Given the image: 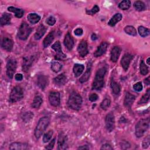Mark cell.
Listing matches in <instances>:
<instances>
[{
    "mask_svg": "<svg viewBox=\"0 0 150 150\" xmlns=\"http://www.w3.org/2000/svg\"><path fill=\"white\" fill-rule=\"evenodd\" d=\"M99 10H100L99 7H98L97 5H94V6L91 9H90V10H87L86 12H87V13L88 14V15H94L95 13H96L97 12H98L99 11Z\"/></svg>",
    "mask_w": 150,
    "mask_h": 150,
    "instance_id": "obj_43",
    "label": "cell"
},
{
    "mask_svg": "<svg viewBox=\"0 0 150 150\" xmlns=\"http://www.w3.org/2000/svg\"><path fill=\"white\" fill-rule=\"evenodd\" d=\"M23 97V91L19 86L14 87L10 93L9 101L11 103H16L20 101Z\"/></svg>",
    "mask_w": 150,
    "mask_h": 150,
    "instance_id": "obj_6",
    "label": "cell"
},
{
    "mask_svg": "<svg viewBox=\"0 0 150 150\" xmlns=\"http://www.w3.org/2000/svg\"><path fill=\"white\" fill-rule=\"evenodd\" d=\"M108 46V44L106 42H102L98 46L97 50L95 51V52L94 53V56L96 57H100V56H102L103 54H104L105 53V52L107 51Z\"/></svg>",
    "mask_w": 150,
    "mask_h": 150,
    "instance_id": "obj_14",
    "label": "cell"
},
{
    "mask_svg": "<svg viewBox=\"0 0 150 150\" xmlns=\"http://www.w3.org/2000/svg\"><path fill=\"white\" fill-rule=\"evenodd\" d=\"M149 126V118L140 120L135 125V135L138 138L142 137Z\"/></svg>",
    "mask_w": 150,
    "mask_h": 150,
    "instance_id": "obj_3",
    "label": "cell"
},
{
    "mask_svg": "<svg viewBox=\"0 0 150 150\" xmlns=\"http://www.w3.org/2000/svg\"><path fill=\"white\" fill-rule=\"evenodd\" d=\"M9 148L12 150H24L28 149L29 148V145L25 143L13 142L9 145Z\"/></svg>",
    "mask_w": 150,
    "mask_h": 150,
    "instance_id": "obj_19",
    "label": "cell"
},
{
    "mask_svg": "<svg viewBox=\"0 0 150 150\" xmlns=\"http://www.w3.org/2000/svg\"><path fill=\"white\" fill-rule=\"evenodd\" d=\"M15 79L16 81H21L23 79V75L21 73H18L15 76Z\"/></svg>",
    "mask_w": 150,
    "mask_h": 150,
    "instance_id": "obj_52",
    "label": "cell"
},
{
    "mask_svg": "<svg viewBox=\"0 0 150 150\" xmlns=\"http://www.w3.org/2000/svg\"><path fill=\"white\" fill-rule=\"evenodd\" d=\"M121 49L118 46H114L111 51V54H110V58L111 60L113 62H116L120 55Z\"/></svg>",
    "mask_w": 150,
    "mask_h": 150,
    "instance_id": "obj_17",
    "label": "cell"
},
{
    "mask_svg": "<svg viewBox=\"0 0 150 150\" xmlns=\"http://www.w3.org/2000/svg\"><path fill=\"white\" fill-rule=\"evenodd\" d=\"M77 52L80 56L83 57H85L88 53V50L87 48V44L86 40H82L78 45Z\"/></svg>",
    "mask_w": 150,
    "mask_h": 150,
    "instance_id": "obj_11",
    "label": "cell"
},
{
    "mask_svg": "<svg viewBox=\"0 0 150 150\" xmlns=\"http://www.w3.org/2000/svg\"><path fill=\"white\" fill-rule=\"evenodd\" d=\"M28 21L32 24L37 23L40 19V16L35 13H30L27 16Z\"/></svg>",
    "mask_w": 150,
    "mask_h": 150,
    "instance_id": "obj_27",
    "label": "cell"
},
{
    "mask_svg": "<svg viewBox=\"0 0 150 150\" xmlns=\"http://www.w3.org/2000/svg\"><path fill=\"white\" fill-rule=\"evenodd\" d=\"M133 88L138 92L141 91L143 88V86H142L141 82L139 81V82H137L135 84H134L133 86Z\"/></svg>",
    "mask_w": 150,
    "mask_h": 150,
    "instance_id": "obj_44",
    "label": "cell"
},
{
    "mask_svg": "<svg viewBox=\"0 0 150 150\" xmlns=\"http://www.w3.org/2000/svg\"><path fill=\"white\" fill-rule=\"evenodd\" d=\"M111 104V100L109 98L106 97L105 98L102 102L100 104V107L101 108L104 110H106L107 109H108V108L110 107Z\"/></svg>",
    "mask_w": 150,
    "mask_h": 150,
    "instance_id": "obj_39",
    "label": "cell"
},
{
    "mask_svg": "<svg viewBox=\"0 0 150 150\" xmlns=\"http://www.w3.org/2000/svg\"><path fill=\"white\" fill-rule=\"evenodd\" d=\"M33 57H25L23 59V65H22V69L24 71H27L29 69L30 67L31 66L32 62H33Z\"/></svg>",
    "mask_w": 150,
    "mask_h": 150,
    "instance_id": "obj_22",
    "label": "cell"
},
{
    "mask_svg": "<svg viewBox=\"0 0 150 150\" xmlns=\"http://www.w3.org/2000/svg\"><path fill=\"white\" fill-rule=\"evenodd\" d=\"M54 144H55V138H53L50 142V143L45 147V149H52L54 147Z\"/></svg>",
    "mask_w": 150,
    "mask_h": 150,
    "instance_id": "obj_48",
    "label": "cell"
},
{
    "mask_svg": "<svg viewBox=\"0 0 150 150\" xmlns=\"http://www.w3.org/2000/svg\"><path fill=\"white\" fill-rule=\"evenodd\" d=\"M105 128L108 132H111L115 128V118L112 112L107 114L105 118Z\"/></svg>",
    "mask_w": 150,
    "mask_h": 150,
    "instance_id": "obj_8",
    "label": "cell"
},
{
    "mask_svg": "<svg viewBox=\"0 0 150 150\" xmlns=\"http://www.w3.org/2000/svg\"><path fill=\"white\" fill-rule=\"evenodd\" d=\"M91 38L92 40H96V39H97V36H96V33H93V34L91 35Z\"/></svg>",
    "mask_w": 150,
    "mask_h": 150,
    "instance_id": "obj_55",
    "label": "cell"
},
{
    "mask_svg": "<svg viewBox=\"0 0 150 150\" xmlns=\"http://www.w3.org/2000/svg\"><path fill=\"white\" fill-rule=\"evenodd\" d=\"M91 64L88 63L85 73L83 74V75L80 79V83H85L86 81H87L88 80V79L90 78V74H91Z\"/></svg>",
    "mask_w": 150,
    "mask_h": 150,
    "instance_id": "obj_24",
    "label": "cell"
},
{
    "mask_svg": "<svg viewBox=\"0 0 150 150\" xmlns=\"http://www.w3.org/2000/svg\"><path fill=\"white\" fill-rule=\"evenodd\" d=\"M11 15L8 13H5L2 15L0 19V23L1 25H6L11 23Z\"/></svg>",
    "mask_w": 150,
    "mask_h": 150,
    "instance_id": "obj_29",
    "label": "cell"
},
{
    "mask_svg": "<svg viewBox=\"0 0 150 150\" xmlns=\"http://www.w3.org/2000/svg\"><path fill=\"white\" fill-rule=\"evenodd\" d=\"M98 96L96 93H92L89 96V100L91 102H94V101H97L98 100Z\"/></svg>",
    "mask_w": 150,
    "mask_h": 150,
    "instance_id": "obj_47",
    "label": "cell"
},
{
    "mask_svg": "<svg viewBox=\"0 0 150 150\" xmlns=\"http://www.w3.org/2000/svg\"><path fill=\"white\" fill-rule=\"evenodd\" d=\"M43 100L40 96H36L35 97L33 103L32 104V107L34 108H38L40 107L41 104H42Z\"/></svg>",
    "mask_w": 150,
    "mask_h": 150,
    "instance_id": "obj_32",
    "label": "cell"
},
{
    "mask_svg": "<svg viewBox=\"0 0 150 150\" xmlns=\"http://www.w3.org/2000/svg\"><path fill=\"white\" fill-rule=\"evenodd\" d=\"M131 6V1L129 0H124L122 1L119 4L118 7L123 11L128 10Z\"/></svg>",
    "mask_w": 150,
    "mask_h": 150,
    "instance_id": "obj_33",
    "label": "cell"
},
{
    "mask_svg": "<svg viewBox=\"0 0 150 150\" xmlns=\"http://www.w3.org/2000/svg\"><path fill=\"white\" fill-rule=\"evenodd\" d=\"M89 149V147H88L87 145H83V146H79L78 148V149Z\"/></svg>",
    "mask_w": 150,
    "mask_h": 150,
    "instance_id": "obj_53",
    "label": "cell"
},
{
    "mask_svg": "<svg viewBox=\"0 0 150 150\" xmlns=\"http://www.w3.org/2000/svg\"><path fill=\"white\" fill-rule=\"evenodd\" d=\"M53 132L52 130H49L47 132L45 133L43 135V142L46 143V142H49V141H50V139L52 138V137L53 135Z\"/></svg>",
    "mask_w": 150,
    "mask_h": 150,
    "instance_id": "obj_42",
    "label": "cell"
},
{
    "mask_svg": "<svg viewBox=\"0 0 150 150\" xmlns=\"http://www.w3.org/2000/svg\"><path fill=\"white\" fill-rule=\"evenodd\" d=\"M74 34L76 35V36H80L81 35H82L83 33V29L81 28H77L75 30H74Z\"/></svg>",
    "mask_w": 150,
    "mask_h": 150,
    "instance_id": "obj_50",
    "label": "cell"
},
{
    "mask_svg": "<svg viewBox=\"0 0 150 150\" xmlns=\"http://www.w3.org/2000/svg\"><path fill=\"white\" fill-rule=\"evenodd\" d=\"M84 69V67L83 64H77V63L75 64L74 65L73 69L74 76L76 77L80 76L81 74V73H83Z\"/></svg>",
    "mask_w": 150,
    "mask_h": 150,
    "instance_id": "obj_28",
    "label": "cell"
},
{
    "mask_svg": "<svg viewBox=\"0 0 150 150\" xmlns=\"http://www.w3.org/2000/svg\"><path fill=\"white\" fill-rule=\"evenodd\" d=\"M74 40L69 32L65 35L64 39V45L69 50H71L74 46Z\"/></svg>",
    "mask_w": 150,
    "mask_h": 150,
    "instance_id": "obj_16",
    "label": "cell"
},
{
    "mask_svg": "<svg viewBox=\"0 0 150 150\" xmlns=\"http://www.w3.org/2000/svg\"><path fill=\"white\" fill-rule=\"evenodd\" d=\"M140 73L142 75H146L148 73V67L146 66V64H145L144 60H141L140 62Z\"/></svg>",
    "mask_w": 150,
    "mask_h": 150,
    "instance_id": "obj_40",
    "label": "cell"
},
{
    "mask_svg": "<svg viewBox=\"0 0 150 150\" xmlns=\"http://www.w3.org/2000/svg\"><path fill=\"white\" fill-rule=\"evenodd\" d=\"M54 38V32L52 31L49 33V34L46 36L43 41V46L44 48L47 47L51 43L53 42Z\"/></svg>",
    "mask_w": 150,
    "mask_h": 150,
    "instance_id": "obj_23",
    "label": "cell"
},
{
    "mask_svg": "<svg viewBox=\"0 0 150 150\" xmlns=\"http://www.w3.org/2000/svg\"><path fill=\"white\" fill-rule=\"evenodd\" d=\"M31 32L32 28L28 25V24L26 22H23L18 29V36L21 40H25L28 39Z\"/></svg>",
    "mask_w": 150,
    "mask_h": 150,
    "instance_id": "obj_5",
    "label": "cell"
},
{
    "mask_svg": "<svg viewBox=\"0 0 150 150\" xmlns=\"http://www.w3.org/2000/svg\"><path fill=\"white\" fill-rule=\"evenodd\" d=\"M66 76L64 75V73H62L53 79V82L56 86H62L66 83Z\"/></svg>",
    "mask_w": 150,
    "mask_h": 150,
    "instance_id": "obj_20",
    "label": "cell"
},
{
    "mask_svg": "<svg viewBox=\"0 0 150 150\" xmlns=\"http://www.w3.org/2000/svg\"><path fill=\"white\" fill-rule=\"evenodd\" d=\"M149 59H150V58L148 57V58L147 59V60H146V62H147V64H148V65L149 64Z\"/></svg>",
    "mask_w": 150,
    "mask_h": 150,
    "instance_id": "obj_56",
    "label": "cell"
},
{
    "mask_svg": "<svg viewBox=\"0 0 150 150\" xmlns=\"http://www.w3.org/2000/svg\"><path fill=\"white\" fill-rule=\"evenodd\" d=\"M67 138L66 135H65L63 133H60L59 135L57 145L58 149H66L67 148Z\"/></svg>",
    "mask_w": 150,
    "mask_h": 150,
    "instance_id": "obj_10",
    "label": "cell"
},
{
    "mask_svg": "<svg viewBox=\"0 0 150 150\" xmlns=\"http://www.w3.org/2000/svg\"><path fill=\"white\" fill-rule=\"evenodd\" d=\"M16 61L14 58L11 57L6 63V74L9 79H12L16 69Z\"/></svg>",
    "mask_w": 150,
    "mask_h": 150,
    "instance_id": "obj_7",
    "label": "cell"
},
{
    "mask_svg": "<svg viewBox=\"0 0 150 150\" xmlns=\"http://www.w3.org/2000/svg\"><path fill=\"white\" fill-rule=\"evenodd\" d=\"M122 16L120 13H115L108 22V25H110V26H115L118 22H120L122 19Z\"/></svg>",
    "mask_w": 150,
    "mask_h": 150,
    "instance_id": "obj_25",
    "label": "cell"
},
{
    "mask_svg": "<svg viewBox=\"0 0 150 150\" xmlns=\"http://www.w3.org/2000/svg\"><path fill=\"white\" fill-rule=\"evenodd\" d=\"M135 97L134 95L127 92L124 97V105L126 107L131 108L133 103L135 101Z\"/></svg>",
    "mask_w": 150,
    "mask_h": 150,
    "instance_id": "obj_18",
    "label": "cell"
},
{
    "mask_svg": "<svg viewBox=\"0 0 150 150\" xmlns=\"http://www.w3.org/2000/svg\"><path fill=\"white\" fill-rule=\"evenodd\" d=\"M144 82L146 85H149L150 83V80H149V77H148L144 80Z\"/></svg>",
    "mask_w": 150,
    "mask_h": 150,
    "instance_id": "obj_54",
    "label": "cell"
},
{
    "mask_svg": "<svg viewBox=\"0 0 150 150\" xmlns=\"http://www.w3.org/2000/svg\"><path fill=\"white\" fill-rule=\"evenodd\" d=\"M52 48L57 52V54H62V46L60 42L59 41L56 42L54 44L52 45Z\"/></svg>",
    "mask_w": 150,
    "mask_h": 150,
    "instance_id": "obj_41",
    "label": "cell"
},
{
    "mask_svg": "<svg viewBox=\"0 0 150 150\" xmlns=\"http://www.w3.org/2000/svg\"><path fill=\"white\" fill-rule=\"evenodd\" d=\"M82 98L80 94L76 92H73L69 96L67 105L69 108L74 110L80 109L82 104Z\"/></svg>",
    "mask_w": 150,
    "mask_h": 150,
    "instance_id": "obj_2",
    "label": "cell"
},
{
    "mask_svg": "<svg viewBox=\"0 0 150 150\" xmlns=\"http://www.w3.org/2000/svg\"><path fill=\"white\" fill-rule=\"evenodd\" d=\"M46 23L50 25V26H53L56 23V19L54 16H50L49 17H48L46 21Z\"/></svg>",
    "mask_w": 150,
    "mask_h": 150,
    "instance_id": "obj_45",
    "label": "cell"
},
{
    "mask_svg": "<svg viewBox=\"0 0 150 150\" xmlns=\"http://www.w3.org/2000/svg\"><path fill=\"white\" fill-rule=\"evenodd\" d=\"M100 149H106V150H112L113 148L108 144H105L102 145Z\"/></svg>",
    "mask_w": 150,
    "mask_h": 150,
    "instance_id": "obj_49",
    "label": "cell"
},
{
    "mask_svg": "<svg viewBox=\"0 0 150 150\" xmlns=\"http://www.w3.org/2000/svg\"><path fill=\"white\" fill-rule=\"evenodd\" d=\"M149 145V137L148 135L142 142V148L144 149L147 148Z\"/></svg>",
    "mask_w": 150,
    "mask_h": 150,
    "instance_id": "obj_46",
    "label": "cell"
},
{
    "mask_svg": "<svg viewBox=\"0 0 150 150\" xmlns=\"http://www.w3.org/2000/svg\"><path fill=\"white\" fill-rule=\"evenodd\" d=\"M106 72L107 69L105 67H102L98 69L93 82L92 90H100L103 87L104 84V77Z\"/></svg>",
    "mask_w": 150,
    "mask_h": 150,
    "instance_id": "obj_1",
    "label": "cell"
},
{
    "mask_svg": "<svg viewBox=\"0 0 150 150\" xmlns=\"http://www.w3.org/2000/svg\"><path fill=\"white\" fill-rule=\"evenodd\" d=\"M33 113L31 111H27L23 114L22 118L25 122H29L33 118Z\"/></svg>",
    "mask_w": 150,
    "mask_h": 150,
    "instance_id": "obj_36",
    "label": "cell"
},
{
    "mask_svg": "<svg viewBox=\"0 0 150 150\" xmlns=\"http://www.w3.org/2000/svg\"><path fill=\"white\" fill-rule=\"evenodd\" d=\"M133 5L135 9L138 11H142L145 9V5L142 1H135Z\"/></svg>",
    "mask_w": 150,
    "mask_h": 150,
    "instance_id": "obj_34",
    "label": "cell"
},
{
    "mask_svg": "<svg viewBox=\"0 0 150 150\" xmlns=\"http://www.w3.org/2000/svg\"><path fill=\"white\" fill-rule=\"evenodd\" d=\"M13 42L12 39L8 38H4L1 42V47L8 52L11 51L13 48Z\"/></svg>",
    "mask_w": 150,
    "mask_h": 150,
    "instance_id": "obj_15",
    "label": "cell"
},
{
    "mask_svg": "<svg viewBox=\"0 0 150 150\" xmlns=\"http://www.w3.org/2000/svg\"><path fill=\"white\" fill-rule=\"evenodd\" d=\"M150 98V88H148L146 93L142 96L139 101H138V104H144L147 103Z\"/></svg>",
    "mask_w": 150,
    "mask_h": 150,
    "instance_id": "obj_30",
    "label": "cell"
},
{
    "mask_svg": "<svg viewBox=\"0 0 150 150\" xmlns=\"http://www.w3.org/2000/svg\"><path fill=\"white\" fill-rule=\"evenodd\" d=\"M66 57V55H65L63 53H62V54H57L56 56H55V59H56L57 60H63Z\"/></svg>",
    "mask_w": 150,
    "mask_h": 150,
    "instance_id": "obj_51",
    "label": "cell"
},
{
    "mask_svg": "<svg viewBox=\"0 0 150 150\" xmlns=\"http://www.w3.org/2000/svg\"><path fill=\"white\" fill-rule=\"evenodd\" d=\"M111 88L113 93L115 95H118L120 92V86L118 83L114 80H111L110 84Z\"/></svg>",
    "mask_w": 150,
    "mask_h": 150,
    "instance_id": "obj_31",
    "label": "cell"
},
{
    "mask_svg": "<svg viewBox=\"0 0 150 150\" xmlns=\"http://www.w3.org/2000/svg\"><path fill=\"white\" fill-rule=\"evenodd\" d=\"M124 31L128 35L135 36L137 35V30L132 26H127L124 28Z\"/></svg>",
    "mask_w": 150,
    "mask_h": 150,
    "instance_id": "obj_37",
    "label": "cell"
},
{
    "mask_svg": "<svg viewBox=\"0 0 150 150\" xmlns=\"http://www.w3.org/2000/svg\"><path fill=\"white\" fill-rule=\"evenodd\" d=\"M49 101L53 107H57L60 103V97L59 92L52 91L49 95Z\"/></svg>",
    "mask_w": 150,
    "mask_h": 150,
    "instance_id": "obj_9",
    "label": "cell"
},
{
    "mask_svg": "<svg viewBox=\"0 0 150 150\" xmlns=\"http://www.w3.org/2000/svg\"><path fill=\"white\" fill-rule=\"evenodd\" d=\"M138 33L142 37H146L149 35V29L145 28L142 26H140L138 28Z\"/></svg>",
    "mask_w": 150,
    "mask_h": 150,
    "instance_id": "obj_38",
    "label": "cell"
},
{
    "mask_svg": "<svg viewBox=\"0 0 150 150\" xmlns=\"http://www.w3.org/2000/svg\"><path fill=\"white\" fill-rule=\"evenodd\" d=\"M50 123V119L47 117H42L38 121L36 127L35 129V136L39 139L48 127Z\"/></svg>",
    "mask_w": 150,
    "mask_h": 150,
    "instance_id": "obj_4",
    "label": "cell"
},
{
    "mask_svg": "<svg viewBox=\"0 0 150 150\" xmlns=\"http://www.w3.org/2000/svg\"><path fill=\"white\" fill-rule=\"evenodd\" d=\"M46 30H47V28L46 26H45L43 25H39L35 33V35H34L35 39L36 40H39L40 39H41V38L46 33Z\"/></svg>",
    "mask_w": 150,
    "mask_h": 150,
    "instance_id": "obj_21",
    "label": "cell"
},
{
    "mask_svg": "<svg viewBox=\"0 0 150 150\" xmlns=\"http://www.w3.org/2000/svg\"><path fill=\"white\" fill-rule=\"evenodd\" d=\"M37 84H38V86L42 90H44L49 84V79L47 76L43 74L39 75L38 77Z\"/></svg>",
    "mask_w": 150,
    "mask_h": 150,
    "instance_id": "obj_13",
    "label": "cell"
},
{
    "mask_svg": "<svg viewBox=\"0 0 150 150\" xmlns=\"http://www.w3.org/2000/svg\"><path fill=\"white\" fill-rule=\"evenodd\" d=\"M62 65L57 61H54L51 63V69L54 73H57L61 70Z\"/></svg>",
    "mask_w": 150,
    "mask_h": 150,
    "instance_id": "obj_35",
    "label": "cell"
},
{
    "mask_svg": "<svg viewBox=\"0 0 150 150\" xmlns=\"http://www.w3.org/2000/svg\"><path fill=\"white\" fill-rule=\"evenodd\" d=\"M132 59V56L129 53L125 54L121 59V65L125 71H127L129 67L131 60Z\"/></svg>",
    "mask_w": 150,
    "mask_h": 150,
    "instance_id": "obj_12",
    "label": "cell"
},
{
    "mask_svg": "<svg viewBox=\"0 0 150 150\" xmlns=\"http://www.w3.org/2000/svg\"><path fill=\"white\" fill-rule=\"evenodd\" d=\"M8 10L10 12H13L16 18H21L23 16L24 13V11L20 8H17L13 6H9L8 8Z\"/></svg>",
    "mask_w": 150,
    "mask_h": 150,
    "instance_id": "obj_26",
    "label": "cell"
}]
</instances>
